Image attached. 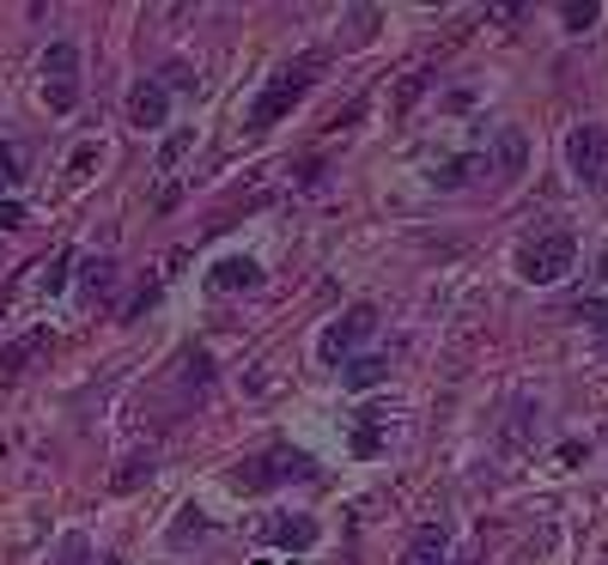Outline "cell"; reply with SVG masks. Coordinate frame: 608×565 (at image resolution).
Listing matches in <instances>:
<instances>
[{
  "instance_id": "5bb4252c",
  "label": "cell",
  "mask_w": 608,
  "mask_h": 565,
  "mask_svg": "<svg viewBox=\"0 0 608 565\" xmlns=\"http://www.w3.org/2000/svg\"><path fill=\"white\" fill-rule=\"evenodd\" d=\"M153 468H159L153 456H128V462L116 468V481H110V487H116V493H134V487H146V481H153Z\"/></svg>"
},
{
  "instance_id": "83f0119b",
  "label": "cell",
  "mask_w": 608,
  "mask_h": 565,
  "mask_svg": "<svg viewBox=\"0 0 608 565\" xmlns=\"http://www.w3.org/2000/svg\"><path fill=\"white\" fill-rule=\"evenodd\" d=\"M603 274H608V250H603Z\"/></svg>"
},
{
  "instance_id": "7a4b0ae2",
  "label": "cell",
  "mask_w": 608,
  "mask_h": 565,
  "mask_svg": "<svg viewBox=\"0 0 608 565\" xmlns=\"http://www.w3.org/2000/svg\"><path fill=\"white\" fill-rule=\"evenodd\" d=\"M572 262H578L572 231H536L523 250H517V274H523L529 286H554V280H566Z\"/></svg>"
},
{
  "instance_id": "7c38bea8",
  "label": "cell",
  "mask_w": 608,
  "mask_h": 565,
  "mask_svg": "<svg viewBox=\"0 0 608 565\" xmlns=\"http://www.w3.org/2000/svg\"><path fill=\"white\" fill-rule=\"evenodd\" d=\"M384 377H390V359H378V353H359V359H347V365H341L347 389H378Z\"/></svg>"
},
{
  "instance_id": "3957f363",
  "label": "cell",
  "mask_w": 608,
  "mask_h": 565,
  "mask_svg": "<svg viewBox=\"0 0 608 565\" xmlns=\"http://www.w3.org/2000/svg\"><path fill=\"white\" fill-rule=\"evenodd\" d=\"M286 481H311V456H299V450H268V456L244 462V468L232 474L238 493H274V487H286Z\"/></svg>"
},
{
  "instance_id": "8992f818",
  "label": "cell",
  "mask_w": 608,
  "mask_h": 565,
  "mask_svg": "<svg viewBox=\"0 0 608 565\" xmlns=\"http://www.w3.org/2000/svg\"><path fill=\"white\" fill-rule=\"evenodd\" d=\"M371 335H378V310H371V304H353L347 316H335L329 329H323V341H317L323 365H341V359L353 353L359 341H371Z\"/></svg>"
},
{
  "instance_id": "9a60e30c",
  "label": "cell",
  "mask_w": 608,
  "mask_h": 565,
  "mask_svg": "<svg viewBox=\"0 0 608 565\" xmlns=\"http://www.w3.org/2000/svg\"><path fill=\"white\" fill-rule=\"evenodd\" d=\"M195 152V128H177V134H165V146H159V171H177L183 158Z\"/></svg>"
},
{
  "instance_id": "4fadbf2b",
  "label": "cell",
  "mask_w": 608,
  "mask_h": 565,
  "mask_svg": "<svg viewBox=\"0 0 608 565\" xmlns=\"http://www.w3.org/2000/svg\"><path fill=\"white\" fill-rule=\"evenodd\" d=\"M529 165V140L523 128H499V177H517Z\"/></svg>"
},
{
  "instance_id": "44dd1931",
  "label": "cell",
  "mask_w": 608,
  "mask_h": 565,
  "mask_svg": "<svg viewBox=\"0 0 608 565\" xmlns=\"http://www.w3.org/2000/svg\"><path fill=\"white\" fill-rule=\"evenodd\" d=\"M378 450H384L378 426H359V432H353V456H378Z\"/></svg>"
},
{
  "instance_id": "d4e9b609",
  "label": "cell",
  "mask_w": 608,
  "mask_h": 565,
  "mask_svg": "<svg viewBox=\"0 0 608 565\" xmlns=\"http://www.w3.org/2000/svg\"><path fill=\"white\" fill-rule=\"evenodd\" d=\"M359 116H365V98H353V104H347V110H335V122H329V128H353Z\"/></svg>"
},
{
  "instance_id": "ba28073f",
  "label": "cell",
  "mask_w": 608,
  "mask_h": 565,
  "mask_svg": "<svg viewBox=\"0 0 608 565\" xmlns=\"http://www.w3.org/2000/svg\"><path fill=\"white\" fill-rule=\"evenodd\" d=\"M262 280H268L262 262H250V256H225V262L207 274V286H213V292H256Z\"/></svg>"
},
{
  "instance_id": "9c48e42d",
  "label": "cell",
  "mask_w": 608,
  "mask_h": 565,
  "mask_svg": "<svg viewBox=\"0 0 608 565\" xmlns=\"http://www.w3.org/2000/svg\"><path fill=\"white\" fill-rule=\"evenodd\" d=\"M444 560H450V535L438 523H420L402 547V565H444Z\"/></svg>"
},
{
  "instance_id": "d6986e66",
  "label": "cell",
  "mask_w": 608,
  "mask_h": 565,
  "mask_svg": "<svg viewBox=\"0 0 608 565\" xmlns=\"http://www.w3.org/2000/svg\"><path fill=\"white\" fill-rule=\"evenodd\" d=\"M80 280H86L92 292H110V280H116V262H98V256H92V262L80 268Z\"/></svg>"
},
{
  "instance_id": "52a82bcc",
  "label": "cell",
  "mask_w": 608,
  "mask_h": 565,
  "mask_svg": "<svg viewBox=\"0 0 608 565\" xmlns=\"http://www.w3.org/2000/svg\"><path fill=\"white\" fill-rule=\"evenodd\" d=\"M165 116H171V92H165V79H134L128 86V122L134 128H165Z\"/></svg>"
},
{
  "instance_id": "277c9868",
  "label": "cell",
  "mask_w": 608,
  "mask_h": 565,
  "mask_svg": "<svg viewBox=\"0 0 608 565\" xmlns=\"http://www.w3.org/2000/svg\"><path fill=\"white\" fill-rule=\"evenodd\" d=\"M43 104L55 116L80 104V49L74 43H49V55H43Z\"/></svg>"
},
{
  "instance_id": "30bf717a",
  "label": "cell",
  "mask_w": 608,
  "mask_h": 565,
  "mask_svg": "<svg viewBox=\"0 0 608 565\" xmlns=\"http://www.w3.org/2000/svg\"><path fill=\"white\" fill-rule=\"evenodd\" d=\"M43 341H49V335H43V329H31L25 335V341H13V347H0V389H13V383L19 377H25V359L31 353H37V347Z\"/></svg>"
},
{
  "instance_id": "2e32d148",
  "label": "cell",
  "mask_w": 608,
  "mask_h": 565,
  "mask_svg": "<svg viewBox=\"0 0 608 565\" xmlns=\"http://www.w3.org/2000/svg\"><path fill=\"white\" fill-rule=\"evenodd\" d=\"M560 19H566V31H590L596 19H603V7H596V0H566V7H560Z\"/></svg>"
},
{
  "instance_id": "e0dca14e",
  "label": "cell",
  "mask_w": 608,
  "mask_h": 565,
  "mask_svg": "<svg viewBox=\"0 0 608 565\" xmlns=\"http://www.w3.org/2000/svg\"><path fill=\"white\" fill-rule=\"evenodd\" d=\"M469 171H475V158H450V165H438V171H432V183L438 189H463Z\"/></svg>"
},
{
  "instance_id": "6da1fadb",
  "label": "cell",
  "mask_w": 608,
  "mask_h": 565,
  "mask_svg": "<svg viewBox=\"0 0 608 565\" xmlns=\"http://www.w3.org/2000/svg\"><path fill=\"white\" fill-rule=\"evenodd\" d=\"M323 61H329V55L311 49V55H299V61L280 67V74L262 86V98L250 104V128H274V122H286V116H292V104H299V98L311 92V86H317Z\"/></svg>"
},
{
  "instance_id": "7402d4cb",
  "label": "cell",
  "mask_w": 608,
  "mask_h": 565,
  "mask_svg": "<svg viewBox=\"0 0 608 565\" xmlns=\"http://www.w3.org/2000/svg\"><path fill=\"white\" fill-rule=\"evenodd\" d=\"M201 529H207V517L195 511V505H189V517H177V529H171V541H189V535H201Z\"/></svg>"
},
{
  "instance_id": "484cf974",
  "label": "cell",
  "mask_w": 608,
  "mask_h": 565,
  "mask_svg": "<svg viewBox=\"0 0 608 565\" xmlns=\"http://www.w3.org/2000/svg\"><path fill=\"white\" fill-rule=\"evenodd\" d=\"M572 316H584V323H596V329H608V304H578V310H572Z\"/></svg>"
},
{
  "instance_id": "ffe728a7",
  "label": "cell",
  "mask_w": 608,
  "mask_h": 565,
  "mask_svg": "<svg viewBox=\"0 0 608 565\" xmlns=\"http://www.w3.org/2000/svg\"><path fill=\"white\" fill-rule=\"evenodd\" d=\"M426 86H432V74H426V67H420V74H408V79H402V92H396V110H414V98H420Z\"/></svg>"
},
{
  "instance_id": "4316f807",
  "label": "cell",
  "mask_w": 608,
  "mask_h": 565,
  "mask_svg": "<svg viewBox=\"0 0 608 565\" xmlns=\"http://www.w3.org/2000/svg\"><path fill=\"white\" fill-rule=\"evenodd\" d=\"M171 86H195V74H189L183 61H171V67H165V92H171Z\"/></svg>"
},
{
  "instance_id": "603a6c76",
  "label": "cell",
  "mask_w": 608,
  "mask_h": 565,
  "mask_svg": "<svg viewBox=\"0 0 608 565\" xmlns=\"http://www.w3.org/2000/svg\"><path fill=\"white\" fill-rule=\"evenodd\" d=\"M19 177H25V171H19V152H13V146H0V189L19 183Z\"/></svg>"
},
{
  "instance_id": "5b68a950",
  "label": "cell",
  "mask_w": 608,
  "mask_h": 565,
  "mask_svg": "<svg viewBox=\"0 0 608 565\" xmlns=\"http://www.w3.org/2000/svg\"><path fill=\"white\" fill-rule=\"evenodd\" d=\"M566 165L584 189H596L608 177V134L596 128V122H578V128L566 134Z\"/></svg>"
},
{
  "instance_id": "ac0fdd59",
  "label": "cell",
  "mask_w": 608,
  "mask_h": 565,
  "mask_svg": "<svg viewBox=\"0 0 608 565\" xmlns=\"http://www.w3.org/2000/svg\"><path fill=\"white\" fill-rule=\"evenodd\" d=\"M67 268H74V250H55L49 262H43V292H61L67 286Z\"/></svg>"
},
{
  "instance_id": "cb8c5ba5",
  "label": "cell",
  "mask_w": 608,
  "mask_h": 565,
  "mask_svg": "<svg viewBox=\"0 0 608 565\" xmlns=\"http://www.w3.org/2000/svg\"><path fill=\"white\" fill-rule=\"evenodd\" d=\"M25 219H31V213L19 207V201H0V231H19Z\"/></svg>"
},
{
  "instance_id": "8fae6325",
  "label": "cell",
  "mask_w": 608,
  "mask_h": 565,
  "mask_svg": "<svg viewBox=\"0 0 608 565\" xmlns=\"http://www.w3.org/2000/svg\"><path fill=\"white\" fill-rule=\"evenodd\" d=\"M268 541H280V547H292V553H304V547H317V523L311 517H280V523H268L262 529Z\"/></svg>"
}]
</instances>
